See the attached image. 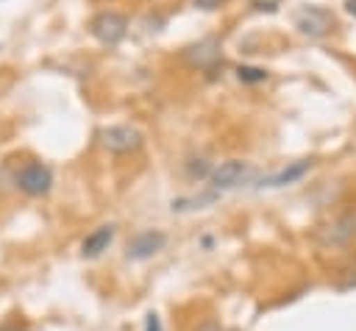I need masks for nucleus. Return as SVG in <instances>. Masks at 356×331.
<instances>
[{"label": "nucleus", "mask_w": 356, "mask_h": 331, "mask_svg": "<svg viewBox=\"0 0 356 331\" xmlns=\"http://www.w3.org/2000/svg\"><path fill=\"white\" fill-rule=\"evenodd\" d=\"M306 170H309V161H298V164H292V167H284V170H278V172H273V175L261 178V184H259V186H286V184L298 181Z\"/></svg>", "instance_id": "obj_8"}, {"label": "nucleus", "mask_w": 356, "mask_h": 331, "mask_svg": "<svg viewBox=\"0 0 356 331\" xmlns=\"http://www.w3.org/2000/svg\"><path fill=\"white\" fill-rule=\"evenodd\" d=\"M164 248V234L159 231H142L128 242V256L131 259H150Z\"/></svg>", "instance_id": "obj_6"}, {"label": "nucleus", "mask_w": 356, "mask_h": 331, "mask_svg": "<svg viewBox=\"0 0 356 331\" xmlns=\"http://www.w3.org/2000/svg\"><path fill=\"white\" fill-rule=\"evenodd\" d=\"M17 186L25 192V195H44L50 186H53V172L44 167V164H28V167H22L19 170V175H17Z\"/></svg>", "instance_id": "obj_2"}, {"label": "nucleus", "mask_w": 356, "mask_h": 331, "mask_svg": "<svg viewBox=\"0 0 356 331\" xmlns=\"http://www.w3.org/2000/svg\"><path fill=\"white\" fill-rule=\"evenodd\" d=\"M295 25H298L303 33H309V36H325V33L331 31V25H334V17H331L325 8H314V6H309V8L298 11Z\"/></svg>", "instance_id": "obj_5"}, {"label": "nucleus", "mask_w": 356, "mask_h": 331, "mask_svg": "<svg viewBox=\"0 0 356 331\" xmlns=\"http://www.w3.org/2000/svg\"><path fill=\"white\" fill-rule=\"evenodd\" d=\"M125 19L120 17V14H114V11H103V14H97L92 22H89V31H92V36L97 39V42H103V45H117L122 36H125Z\"/></svg>", "instance_id": "obj_1"}, {"label": "nucleus", "mask_w": 356, "mask_h": 331, "mask_svg": "<svg viewBox=\"0 0 356 331\" xmlns=\"http://www.w3.org/2000/svg\"><path fill=\"white\" fill-rule=\"evenodd\" d=\"M250 178H253V170H250L245 161H239V159L222 161V164L211 172V184H214L217 189H234V186H239V184H245V181H250Z\"/></svg>", "instance_id": "obj_3"}, {"label": "nucleus", "mask_w": 356, "mask_h": 331, "mask_svg": "<svg viewBox=\"0 0 356 331\" xmlns=\"http://www.w3.org/2000/svg\"><path fill=\"white\" fill-rule=\"evenodd\" d=\"M197 8H203V11H211V8H220L222 6V0H192Z\"/></svg>", "instance_id": "obj_10"}, {"label": "nucleus", "mask_w": 356, "mask_h": 331, "mask_svg": "<svg viewBox=\"0 0 356 331\" xmlns=\"http://www.w3.org/2000/svg\"><path fill=\"white\" fill-rule=\"evenodd\" d=\"M239 78H242V81H264V70L242 67V70H239Z\"/></svg>", "instance_id": "obj_9"}, {"label": "nucleus", "mask_w": 356, "mask_h": 331, "mask_svg": "<svg viewBox=\"0 0 356 331\" xmlns=\"http://www.w3.org/2000/svg\"><path fill=\"white\" fill-rule=\"evenodd\" d=\"M145 331H161V323H159L156 314H147V325H145Z\"/></svg>", "instance_id": "obj_11"}, {"label": "nucleus", "mask_w": 356, "mask_h": 331, "mask_svg": "<svg viewBox=\"0 0 356 331\" xmlns=\"http://www.w3.org/2000/svg\"><path fill=\"white\" fill-rule=\"evenodd\" d=\"M100 139L114 153H128V150H136L142 145V134L136 128H131V125H111V128H106L100 134Z\"/></svg>", "instance_id": "obj_4"}, {"label": "nucleus", "mask_w": 356, "mask_h": 331, "mask_svg": "<svg viewBox=\"0 0 356 331\" xmlns=\"http://www.w3.org/2000/svg\"><path fill=\"white\" fill-rule=\"evenodd\" d=\"M111 239H114V225H100V228H95V231L83 239L81 253H83L86 259H95V256H100V253L111 245Z\"/></svg>", "instance_id": "obj_7"}, {"label": "nucleus", "mask_w": 356, "mask_h": 331, "mask_svg": "<svg viewBox=\"0 0 356 331\" xmlns=\"http://www.w3.org/2000/svg\"><path fill=\"white\" fill-rule=\"evenodd\" d=\"M345 6H348V11H350V14H353V17H356V0H348V3H345Z\"/></svg>", "instance_id": "obj_13"}, {"label": "nucleus", "mask_w": 356, "mask_h": 331, "mask_svg": "<svg viewBox=\"0 0 356 331\" xmlns=\"http://www.w3.org/2000/svg\"><path fill=\"white\" fill-rule=\"evenodd\" d=\"M197 331H222V328H220L217 323H203V325H200Z\"/></svg>", "instance_id": "obj_12"}]
</instances>
